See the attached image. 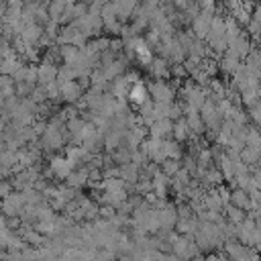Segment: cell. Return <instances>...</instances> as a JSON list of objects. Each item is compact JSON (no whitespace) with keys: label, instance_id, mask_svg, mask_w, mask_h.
<instances>
[{"label":"cell","instance_id":"1","mask_svg":"<svg viewBox=\"0 0 261 261\" xmlns=\"http://www.w3.org/2000/svg\"><path fill=\"white\" fill-rule=\"evenodd\" d=\"M147 90H149V96H151L153 102L173 104L175 102L173 98H177V92L165 80H151V82H147Z\"/></svg>","mask_w":261,"mask_h":261},{"label":"cell","instance_id":"2","mask_svg":"<svg viewBox=\"0 0 261 261\" xmlns=\"http://www.w3.org/2000/svg\"><path fill=\"white\" fill-rule=\"evenodd\" d=\"M27 206L22 192H12L8 198L2 200V216H20L22 208Z\"/></svg>","mask_w":261,"mask_h":261},{"label":"cell","instance_id":"3","mask_svg":"<svg viewBox=\"0 0 261 261\" xmlns=\"http://www.w3.org/2000/svg\"><path fill=\"white\" fill-rule=\"evenodd\" d=\"M212 20H214V14H208V12H202L194 18L192 22V33L196 35V39L200 41H206L208 35H210V29H212Z\"/></svg>","mask_w":261,"mask_h":261},{"label":"cell","instance_id":"4","mask_svg":"<svg viewBox=\"0 0 261 261\" xmlns=\"http://www.w3.org/2000/svg\"><path fill=\"white\" fill-rule=\"evenodd\" d=\"M61 86V98H63V102L65 104H77L82 98H84V88L80 86V82L75 80V82H65V84H59Z\"/></svg>","mask_w":261,"mask_h":261},{"label":"cell","instance_id":"5","mask_svg":"<svg viewBox=\"0 0 261 261\" xmlns=\"http://www.w3.org/2000/svg\"><path fill=\"white\" fill-rule=\"evenodd\" d=\"M149 137H153V139H161V141L173 139V120H171V118L155 120V122L149 126Z\"/></svg>","mask_w":261,"mask_h":261},{"label":"cell","instance_id":"6","mask_svg":"<svg viewBox=\"0 0 261 261\" xmlns=\"http://www.w3.org/2000/svg\"><path fill=\"white\" fill-rule=\"evenodd\" d=\"M147 69H149V73H151L153 80H165V82L171 80V63L167 59L159 57V55L151 61V65Z\"/></svg>","mask_w":261,"mask_h":261},{"label":"cell","instance_id":"7","mask_svg":"<svg viewBox=\"0 0 261 261\" xmlns=\"http://www.w3.org/2000/svg\"><path fill=\"white\" fill-rule=\"evenodd\" d=\"M49 167H51V171H53V177L55 179H67V175L73 171V165L69 163V159L67 157H53L51 161H49Z\"/></svg>","mask_w":261,"mask_h":261},{"label":"cell","instance_id":"8","mask_svg":"<svg viewBox=\"0 0 261 261\" xmlns=\"http://www.w3.org/2000/svg\"><path fill=\"white\" fill-rule=\"evenodd\" d=\"M57 75H59V67L53 65V63H39V86H49V84H55L57 82Z\"/></svg>","mask_w":261,"mask_h":261},{"label":"cell","instance_id":"9","mask_svg":"<svg viewBox=\"0 0 261 261\" xmlns=\"http://www.w3.org/2000/svg\"><path fill=\"white\" fill-rule=\"evenodd\" d=\"M230 204L234 206V208H239V210H245V212H249V210H253V202H251V196L245 192V190H230Z\"/></svg>","mask_w":261,"mask_h":261},{"label":"cell","instance_id":"10","mask_svg":"<svg viewBox=\"0 0 261 261\" xmlns=\"http://www.w3.org/2000/svg\"><path fill=\"white\" fill-rule=\"evenodd\" d=\"M184 118H186V122H188V126H190L194 137H204L206 135V124H204V120L200 116V110H194V112L186 114Z\"/></svg>","mask_w":261,"mask_h":261},{"label":"cell","instance_id":"11","mask_svg":"<svg viewBox=\"0 0 261 261\" xmlns=\"http://www.w3.org/2000/svg\"><path fill=\"white\" fill-rule=\"evenodd\" d=\"M88 169L86 167H82V169H73L69 175H67V179L63 181L67 188H73V190H82L84 186H88Z\"/></svg>","mask_w":261,"mask_h":261},{"label":"cell","instance_id":"12","mask_svg":"<svg viewBox=\"0 0 261 261\" xmlns=\"http://www.w3.org/2000/svg\"><path fill=\"white\" fill-rule=\"evenodd\" d=\"M243 61L241 59H237L234 55H230V53H224L222 57H220V61H218V67H220V71L224 73V75H234L237 73V69H239V65H241Z\"/></svg>","mask_w":261,"mask_h":261},{"label":"cell","instance_id":"13","mask_svg":"<svg viewBox=\"0 0 261 261\" xmlns=\"http://www.w3.org/2000/svg\"><path fill=\"white\" fill-rule=\"evenodd\" d=\"M163 151H165V157H167V159H175V161H181L184 155H186L181 143H177L175 139H167V141H163Z\"/></svg>","mask_w":261,"mask_h":261},{"label":"cell","instance_id":"14","mask_svg":"<svg viewBox=\"0 0 261 261\" xmlns=\"http://www.w3.org/2000/svg\"><path fill=\"white\" fill-rule=\"evenodd\" d=\"M149 98H151V96H149L147 86H145V84H137V86H133V90H130V94H128L126 100H128L130 104H135V106H141V104H145Z\"/></svg>","mask_w":261,"mask_h":261},{"label":"cell","instance_id":"15","mask_svg":"<svg viewBox=\"0 0 261 261\" xmlns=\"http://www.w3.org/2000/svg\"><path fill=\"white\" fill-rule=\"evenodd\" d=\"M192 137H194V135H192V130H190V126H188V122H186V118L173 122V139H175L177 143L184 145V143H188Z\"/></svg>","mask_w":261,"mask_h":261},{"label":"cell","instance_id":"16","mask_svg":"<svg viewBox=\"0 0 261 261\" xmlns=\"http://www.w3.org/2000/svg\"><path fill=\"white\" fill-rule=\"evenodd\" d=\"M120 179H124L128 186H135V184L141 179V167H137L135 163L122 165V167H120Z\"/></svg>","mask_w":261,"mask_h":261},{"label":"cell","instance_id":"17","mask_svg":"<svg viewBox=\"0 0 261 261\" xmlns=\"http://www.w3.org/2000/svg\"><path fill=\"white\" fill-rule=\"evenodd\" d=\"M222 214H224V216H226V220H228L230 224H234V226H239V224H243V222L247 220V212H245V210H239V208H234L232 204L224 206Z\"/></svg>","mask_w":261,"mask_h":261},{"label":"cell","instance_id":"18","mask_svg":"<svg viewBox=\"0 0 261 261\" xmlns=\"http://www.w3.org/2000/svg\"><path fill=\"white\" fill-rule=\"evenodd\" d=\"M241 161L247 163L249 167H255L261 163V151L259 149H253V147H245L243 153H241Z\"/></svg>","mask_w":261,"mask_h":261},{"label":"cell","instance_id":"19","mask_svg":"<svg viewBox=\"0 0 261 261\" xmlns=\"http://www.w3.org/2000/svg\"><path fill=\"white\" fill-rule=\"evenodd\" d=\"M245 65L259 77L261 75V51L257 49V47H253V51L249 53V57L245 59Z\"/></svg>","mask_w":261,"mask_h":261},{"label":"cell","instance_id":"20","mask_svg":"<svg viewBox=\"0 0 261 261\" xmlns=\"http://www.w3.org/2000/svg\"><path fill=\"white\" fill-rule=\"evenodd\" d=\"M181 171V161H175V159H165L161 163V173L167 175L169 179H173L177 173Z\"/></svg>","mask_w":261,"mask_h":261},{"label":"cell","instance_id":"21","mask_svg":"<svg viewBox=\"0 0 261 261\" xmlns=\"http://www.w3.org/2000/svg\"><path fill=\"white\" fill-rule=\"evenodd\" d=\"M218 169L222 171V175H224V179H226V184H230L232 179H234V161L226 155L220 163H218Z\"/></svg>","mask_w":261,"mask_h":261},{"label":"cell","instance_id":"22","mask_svg":"<svg viewBox=\"0 0 261 261\" xmlns=\"http://www.w3.org/2000/svg\"><path fill=\"white\" fill-rule=\"evenodd\" d=\"M247 147L261 149V128L255 126V124H249V130H247Z\"/></svg>","mask_w":261,"mask_h":261},{"label":"cell","instance_id":"23","mask_svg":"<svg viewBox=\"0 0 261 261\" xmlns=\"http://www.w3.org/2000/svg\"><path fill=\"white\" fill-rule=\"evenodd\" d=\"M31 100H33L37 106H41V104H47V102H49V96H47V88H45V86H37V88H35V92H33V96H31Z\"/></svg>","mask_w":261,"mask_h":261},{"label":"cell","instance_id":"24","mask_svg":"<svg viewBox=\"0 0 261 261\" xmlns=\"http://www.w3.org/2000/svg\"><path fill=\"white\" fill-rule=\"evenodd\" d=\"M116 251L114 249H98L94 253V261H116Z\"/></svg>","mask_w":261,"mask_h":261},{"label":"cell","instance_id":"25","mask_svg":"<svg viewBox=\"0 0 261 261\" xmlns=\"http://www.w3.org/2000/svg\"><path fill=\"white\" fill-rule=\"evenodd\" d=\"M184 77H190L186 67H184V63H171V80H179L181 82Z\"/></svg>","mask_w":261,"mask_h":261},{"label":"cell","instance_id":"26","mask_svg":"<svg viewBox=\"0 0 261 261\" xmlns=\"http://www.w3.org/2000/svg\"><path fill=\"white\" fill-rule=\"evenodd\" d=\"M12 192H14L12 181H10V179H2V184H0V196H2V200H4V198H8Z\"/></svg>","mask_w":261,"mask_h":261},{"label":"cell","instance_id":"27","mask_svg":"<svg viewBox=\"0 0 261 261\" xmlns=\"http://www.w3.org/2000/svg\"><path fill=\"white\" fill-rule=\"evenodd\" d=\"M251 20H255V22L261 24V4L255 6V10H253V18H251Z\"/></svg>","mask_w":261,"mask_h":261},{"label":"cell","instance_id":"28","mask_svg":"<svg viewBox=\"0 0 261 261\" xmlns=\"http://www.w3.org/2000/svg\"><path fill=\"white\" fill-rule=\"evenodd\" d=\"M255 47H257V49L261 51V41H257V43H255Z\"/></svg>","mask_w":261,"mask_h":261}]
</instances>
